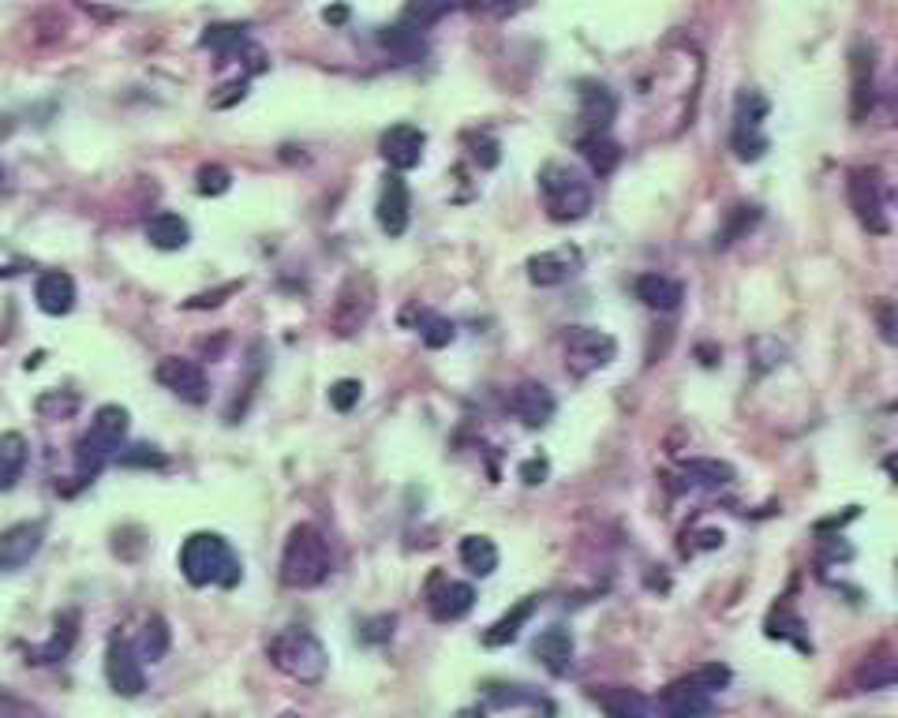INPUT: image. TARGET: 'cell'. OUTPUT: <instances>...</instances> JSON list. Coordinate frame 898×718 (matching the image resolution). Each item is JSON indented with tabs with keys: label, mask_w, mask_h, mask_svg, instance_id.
<instances>
[{
	"label": "cell",
	"mask_w": 898,
	"mask_h": 718,
	"mask_svg": "<svg viewBox=\"0 0 898 718\" xmlns=\"http://www.w3.org/2000/svg\"><path fill=\"white\" fill-rule=\"evenodd\" d=\"M180 573L192 588H225L232 591L244 580V565L229 538L217 532H195L180 546Z\"/></svg>",
	"instance_id": "obj_1"
},
{
	"label": "cell",
	"mask_w": 898,
	"mask_h": 718,
	"mask_svg": "<svg viewBox=\"0 0 898 718\" xmlns=\"http://www.w3.org/2000/svg\"><path fill=\"white\" fill-rule=\"evenodd\" d=\"M334 569V554H329L326 535L315 524H296L285 538V554H281V584L296 591L318 588Z\"/></svg>",
	"instance_id": "obj_2"
},
{
	"label": "cell",
	"mask_w": 898,
	"mask_h": 718,
	"mask_svg": "<svg viewBox=\"0 0 898 718\" xmlns=\"http://www.w3.org/2000/svg\"><path fill=\"white\" fill-rule=\"evenodd\" d=\"M270 663L281 670L285 677L300 685H318L329 670V655L323 648V640L311 629H281L270 637L267 644Z\"/></svg>",
	"instance_id": "obj_3"
},
{
	"label": "cell",
	"mask_w": 898,
	"mask_h": 718,
	"mask_svg": "<svg viewBox=\"0 0 898 718\" xmlns=\"http://www.w3.org/2000/svg\"><path fill=\"white\" fill-rule=\"evenodd\" d=\"M128 431H131V420H128V409H120V404H101V409L94 412L87 434L79 438V479L83 483L98 476L109 457H120Z\"/></svg>",
	"instance_id": "obj_4"
},
{
	"label": "cell",
	"mask_w": 898,
	"mask_h": 718,
	"mask_svg": "<svg viewBox=\"0 0 898 718\" xmlns=\"http://www.w3.org/2000/svg\"><path fill=\"white\" fill-rule=\"evenodd\" d=\"M539 192H543V206L551 221H581L592 210V184L570 165H543Z\"/></svg>",
	"instance_id": "obj_5"
},
{
	"label": "cell",
	"mask_w": 898,
	"mask_h": 718,
	"mask_svg": "<svg viewBox=\"0 0 898 718\" xmlns=\"http://www.w3.org/2000/svg\"><path fill=\"white\" fill-rule=\"evenodd\" d=\"M562 348H565V371L573 378H588L592 371H603V367L618 356V341L592 326H573L570 334H565Z\"/></svg>",
	"instance_id": "obj_6"
},
{
	"label": "cell",
	"mask_w": 898,
	"mask_h": 718,
	"mask_svg": "<svg viewBox=\"0 0 898 718\" xmlns=\"http://www.w3.org/2000/svg\"><path fill=\"white\" fill-rule=\"evenodd\" d=\"M846 195L854 206L857 221L868 232H887V214H884V180L876 168H854L846 180Z\"/></svg>",
	"instance_id": "obj_7"
},
{
	"label": "cell",
	"mask_w": 898,
	"mask_h": 718,
	"mask_svg": "<svg viewBox=\"0 0 898 718\" xmlns=\"http://www.w3.org/2000/svg\"><path fill=\"white\" fill-rule=\"evenodd\" d=\"M106 677L109 688L117 696H139L147 688V674H143V659H139L136 644L128 637H112L109 651H106Z\"/></svg>",
	"instance_id": "obj_8"
},
{
	"label": "cell",
	"mask_w": 898,
	"mask_h": 718,
	"mask_svg": "<svg viewBox=\"0 0 898 718\" xmlns=\"http://www.w3.org/2000/svg\"><path fill=\"white\" fill-rule=\"evenodd\" d=\"M371 307H375L371 281H367V278H348L342 285V292H337L334 311H329V326H334L342 337H353L356 329L371 318Z\"/></svg>",
	"instance_id": "obj_9"
},
{
	"label": "cell",
	"mask_w": 898,
	"mask_h": 718,
	"mask_svg": "<svg viewBox=\"0 0 898 718\" xmlns=\"http://www.w3.org/2000/svg\"><path fill=\"white\" fill-rule=\"evenodd\" d=\"M154 378L165 385L169 393H176L180 401L187 404H203L210 396V382H206V371L195 363V359H180L169 356L154 367Z\"/></svg>",
	"instance_id": "obj_10"
},
{
	"label": "cell",
	"mask_w": 898,
	"mask_h": 718,
	"mask_svg": "<svg viewBox=\"0 0 898 718\" xmlns=\"http://www.w3.org/2000/svg\"><path fill=\"white\" fill-rule=\"evenodd\" d=\"M476 607V588L465 580H446L442 573L431 576L428 588V610L439 625H450V621H461L465 613Z\"/></svg>",
	"instance_id": "obj_11"
},
{
	"label": "cell",
	"mask_w": 898,
	"mask_h": 718,
	"mask_svg": "<svg viewBox=\"0 0 898 718\" xmlns=\"http://www.w3.org/2000/svg\"><path fill=\"white\" fill-rule=\"evenodd\" d=\"M45 543V524L42 521H23L0 532V573H15L23 565H31L37 551Z\"/></svg>",
	"instance_id": "obj_12"
},
{
	"label": "cell",
	"mask_w": 898,
	"mask_h": 718,
	"mask_svg": "<svg viewBox=\"0 0 898 718\" xmlns=\"http://www.w3.org/2000/svg\"><path fill=\"white\" fill-rule=\"evenodd\" d=\"M584 266V254L581 248H573V243H562V248L554 251H543V254H532L528 259V281L539 289H554V285H565L570 278H576Z\"/></svg>",
	"instance_id": "obj_13"
},
{
	"label": "cell",
	"mask_w": 898,
	"mask_h": 718,
	"mask_svg": "<svg viewBox=\"0 0 898 718\" xmlns=\"http://www.w3.org/2000/svg\"><path fill=\"white\" fill-rule=\"evenodd\" d=\"M656 711L663 718H704L712 715V693L696 685L693 677H682L656 696Z\"/></svg>",
	"instance_id": "obj_14"
},
{
	"label": "cell",
	"mask_w": 898,
	"mask_h": 718,
	"mask_svg": "<svg viewBox=\"0 0 898 718\" xmlns=\"http://www.w3.org/2000/svg\"><path fill=\"white\" fill-rule=\"evenodd\" d=\"M375 217H378V229L386 236H404L412 221V198H409V184H404L401 176L390 173L382 184V195H378V206H375Z\"/></svg>",
	"instance_id": "obj_15"
},
{
	"label": "cell",
	"mask_w": 898,
	"mask_h": 718,
	"mask_svg": "<svg viewBox=\"0 0 898 718\" xmlns=\"http://www.w3.org/2000/svg\"><path fill=\"white\" fill-rule=\"evenodd\" d=\"M423 146H428V135H423L415 124H393L382 135V143H378V150H382V157L390 162L393 173H409V168L420 165Z\"/></svg>",
	"instance_id": "obj_16"
},
{
	"label": "cell",
	"mask_w": 898,
	"mask_h": 718,
	"mask_svg": "<svg viewBox=\"0 0 898 718\" xmlns=\"http://www.w3.org/2000/svg\"><path fill=\"white\" fill-rule=\"evenodd\" d=\"M509 412H513L524 427H547L558 412V401L547 385L521 382V385H513V393H509Z\"/></svg>",
	"instance_id": "obj_17"
},
{
	"label": "cell",
	"mask_w": 898,
	"mask_h": 718,
	"mask_svg": "<svg viewBox=\"0 0 898 718\" xmlns=\"http://www.w3.org/2000/svg\"><path fill=\"white\" fill-rule=\"evenodd\" d=\"M75 640H79V610H64V613H56L50 640H45V644H37V648L26 651V663H34V666L61 663V659H68V655H72Z\"/></svg>",
	"instance_id": "obj_18"
},
{
	"label": "cell",
	"mask_w": 898,
	"mask_h": 718,
	"mask_svg": "<svg viewBox=\"0 0 898 718\" xmlns=\"http://www.w3.org/2000/svg\"><path fill=\"white\" fill-rule=\"evenodd\" d=\"M532 655L551 670L554 677H565L573 670V632L562 625H551L535 637Z\"/></svg>",
	"instance_id": "obj_19"
},
{
	"label": "cell",
	"mask_w": 898,
	"mask_h": 718,
	"mask_svg": "<svg viewBox=\"0 0 898 718\" xmlns=\"http://www.w3.org/2000/svg\"><path fill=\"white\" fill-rule=\"evenodd\" d=\"M873 50L868 45H854V53H850V79H854V94H850V117L862 120L868 109H873L876 101V79H873Z\"/></svg>",
	"instance_id": "obj_20"
},
{
	"label": "cell",
	"mask_w": 898,
	"mask_h": 718,
	"mask_svg": "<svg viewBox=\"0 0 898 718\" xmlns=\"http://www.w3.org/2000/svg\"><path fill=\"white\" fill-rule=\"evenodd\" d=\"M34 300H37V307H42L45 315H53V318L68 315V311L75 307V281H72V273H64V270L42 273V278H37V285H34Z\"/></svg>",
	"instance_id": "obj_21"
},
{
	"label": "cell",
	"mask_w": 898,
	"mask_h": 718,
	"mask_svg": "<svg viewBox=\"0 0 898 718\" xmlns=\"http://www.w3.org/2000/svg\"><path fill=\"white\" fill-rule=\"evenodd\" d=\"M592 700L599 704V711L607 718H651V704L645 693L626 685H607V688H595Z\"/></svg>",
	"instance_id": "obj_22"
},
{
	"label": "cell",
	"mask_w": 898,
	"mask_h": 718,
	"mask_svg": "<svg viewBox=\"0 0 898 718\" xmlns=\"http://www.w3.org/2000/svg\"><path fill=\"white\" fill-rule=\"evenodd\" d=\"M632 292H637V300L651 311H678L685 300V289L678 285V281L663 278V273H640L637 281H632Z\"/></svg>",
	"instance_id": "obj_23"
},
{
	"label": "cell",
	"mask_w": 898,
	"mask_h": 718,
	"mask_svg": "<svg viewBox=\"0 0 898 718\" xmlns=\"http://www.w3.org/2000/svg\"><path fill=\"white\" fill-rule=\"evenodd\" d=\"M618 117V98L603 83H584L581 87V120L592 131H607L610 120Z\"/></svg>",
	"instance_id": "obj_24"
},
{
	"label": "cell",
	"mask_w": 898,
	"mask_h": 718,
	"mask_svg": "<svg viewBox=\"0 0 898 718\" xmlns=\"http://www.w3.org/2000/svg\"><path fill=\"white\" fill-rule=\"evenodd\" d=\"M539 610V599L535 595H528V599L517 602L513 610L502 613V618L495 621L487 632H484V648H506V644H513L517 637H521V629L532 621V613Z\"/></svg>",
	"instance_id": "obj_25"
},
{
	"label": "cell",
	"mask_w": 898,
	"mask_h": 718,
	"mask_svg": "<svg viewBox=\"0 0 898 718\" xmlns=\"http://www.w3.org/2000/svg\"><path fill=\"white\" fill-rule=\"evenodd\" d=\"M26 460H31V449H26L23 434L19 431L0 434V490H12L23 479Z\"/></svg>",
	"instance_id": "obj_26"
},
{
	"label": "cell",
	"mask_w": 898,
	"mask_h": 718,
	"mask_svg": "<svg viewBox=\"0 0 898 718\" xmlns=\"http://www.w3.org/2000/svg\"><path fill=\"white\" fill-rule=\"evenodd\" d=\"M147 240L154 243L158 251H180L187 248V240H192V229H187V221L180 214H154L147 221Z\"/></svg>",
	"instance_id": "obj_27"
},
{
	"label": "cell",
	"mask_w": 898,
	"mask_h": 718,
	"mask_svg": "<svg viewBox=\"0 0 898 718\" xmlns=\"http://www.w3.org/2000/svg\"><path fill=\"white\" fill-rule=\"evenodd\" d=\"M581 154H584V162H588V168L599 180L610 176L621 162V146L610 143L607 131H592V135H584L581 139Z\"/></svg>",
	"instance_id": "obj_28"
},
{
	"label": "cell",
	"mask_w": 898,
	"mask_h": 718,
	"mask_svg": "<svg viewBox=\"0 0 898 718\" xmlns=\"http://www.w3.org/2000/svg\"><path fill=\"white\" fill-rule=\"evenodd\" d=\"M461 565L472 576H490L498 569V546L487 535H465L461 538Z\"/></svg>",
	"instance_id": "obj_29"
},
{
	"label": "cell",
	"mask_w": 898,
	"mask_h": 718,
	"mask_svg": "<svg viewBox=\"0 0 898 718\" xmlns=\"http://www.w3.org/2000/svg\"><path fill=\"white\" fill-rule=\"evenodd\" d=\"M136 651L143 663H162V659L169 655V625H165L162 613H150L147 618V625L136 640Z\"/></svg>",
	"instance_id": "obj_30"
},
{
	"label": "cell",
	"mask_w": 898,
	"mask_h": 718,
	"mask_svg": "<svg viewBox=\"0 0 898 718\" xmlns=\"http://www.w3.org/2000/svg\"><path fill=\"white\" fill-rule=\"evenodd\" d=\"M685 479L696 487H731L734 483V468L726 460H712V457H693L682 465Z\"/></svg>",
	"instance_id": "obj_31"
},
{
	"label": "cell",
	"mask_w": 898,
	"mask_h": 718,
	"mask_svg": "<svg viewBox=\"0 0 898 718\" xmlns=\"http://www.w3.org/2000/svg\"><path fill=\"white\" fill-rule=\"evenodd\" d=\"M484 700H487V707H524V704L547 707V700L535 693V688H528V685H502V682H487L484 685Z\"/></svg>",
	"instance_id": "obj_32"
},
{
	"label": "cell",
	"mask_w": 898,
	"mask_h": 718,
	"mask_svg": "<svg viewBox=\"0 0 898 718\" xmlns=\"http://www.w3.org/2000/svg\"><path fill=\"white\" fill-rule=\"evenodd\" d=\"M854 685L862 693H880V688L898 685V659H868V663L854 674Z\"/></svg>",
	"instance_id": "obj_33"
},
{
	"label": "cell",
	"mask_w": 898,
	"mask_h": 718,
	"mask_svg": "<svg viewBox=\"0 0 898 718\" xmlns=\"http://www.w3.org/2000/svg\"><path fill=\"white\" fill-rule=\"evenodd\" d=\"M768 117V98L756 90H745L737 98V112H734V135H756Z\"/></svg>",
	"instance_id": "obj_34"
},
{
	"label": "cell",
	"mask_w": 898,
	"mask_h": 718,
	"mask_svg": "<svg viewBox=\"0 0 898 718\" xmlns=\"http://www.w3.org/2000/svg\"><path fill=\"white\" fill-rule=\"evenodd\" d=\"M453 8V0H409L401 12V23L409 26V31H428V26L439 23L442 15H446Z\"/></svg>",
	"instance_id": "obj_35"
},
{
	"label": "cell",
	"mask_w": 898,
	"mask_h": 718,
	"mask_svg": "<svg viewBox=\"0 0 898 718\" xmlns=\"http://www.w3.org/2000/svg\"><path fill=\"white\" fill-rule=\"evenodd\" d=\"M378 42H382L393 56H401V61H412V56H420V53H423V37H420V31H409L404 23L386 26V31L378 34Z\"/></svg>",
	"instance_id": "obj_36"
},
{
	"label": "cell",
	"mask_w": 898,
	"mask_h": 718,
	"mask_svg": "<svg viewBox=\"0 0 898 718\" xmlns=\"http://www.w3.org/2000/svg\"><path fill=\"white\" fill-rule=\"evenodd\" d=\"M756 221H760V206H745V203L734 206L731 217H726V225L715 236V248H731V243L742 240V236L749 232Z\"/></svg>",
	"instance_id": "obj_37"
},
{
	"label": "cell",
	"mask_w": 898,
	"mask_h": 718,
	"mask_svg": "<svg viewBox=\"0 0 898 718\" xmlns=\"http://www.w3.org/2000/svg\"><path fill=\"white\" fill-rule=\"evenodd\" d=\"M798 629H805L801 625V618L790 610V602L787 599H779V607L771 610V618H768V637H779V640H793L801 651H809V640H801L798 637Z\"/></svg>",
	"instance_id": "obj_38"
},
{
	"label": "cell",
	"mask_w": 898,
	"mask_h": 718,
	"mask_svg": "<svg viewBox=\"0 0 898 718\" xmlns=\"http://www.w3.org/2000/svg\"><path fill=\"white\" fill-rule=\"evenodd\" d=\"M244 26H236V23H217V26H206V34H203V45L206 50H214L217 56H232L236 50L244 45Z\"/></svg>",
	"instance_id": "obj_39"
},
{
	"label": "cell",
	"mask_w": 898,
	"mask_h": 718,
	"mask_svg": "<svg viewBox=\"0 0 898 718\" xmlns=\"http://www.w3.org/2000/svg\"><path fill=\"white\" fill-rule=\"evenodd\" d=\"M117 465L120 468H165L169 457H165V453H158V449H150V446H131V449H120Z\"/></svg>",
	"instance_id": "obj_40"
},
{
	"label": "cell",
	"mask_w": 898,
	"mask_h": 718,
	"mask_svg": "<svg viewBox=\"0 0 898 718\" xmlns=\"http://www.w3.org/2000/svg\"><path fill=\"white\" fill-rule=\"evenodd\" d=\"M232 187L229 168L221 165H203L198 168V195H225Z\"/></svg>",
	"instance_id": "obj_41"
},
{
	"label": "cell",
	"mask_w": 898,
	"mask_h": 718,
	"mask_svg": "<svg viewBox=\"0 0 898 718\" xmlns=\"http://www.w3.org/2000/svg\"><path fill=\"white\" fill-rule=\"evenodd\" d=\"M359 393H364V385L356 378H342V382L329 385V404H334V412H353L359 404Z\"/></svg>",
	"instance_id": "obj_42"
},
{
	"label": "cell",
	"mask_w": 898,
	"mask_h": 718,
	"mask_svg": "<svg viewBox=\"0 0 898 718\" xmlns=\"http://www.w3.org/2000/svg\"><path fill=\"white\" fill-rule=\"evenodd\" d=\"M420 337H423V345L428 348H446L453 341V323H446V318H434L428 315L420 323Z\"/></svg>",
	"instance_id": "obj_43"
},
{
	"label": "cell",
	"mask_w": 898,
	"mask_h": 718,
	"mask_svg": "<svg viewBox=\"0 0 898 718\" xmlns=\"http://www.w3.org/2000/svg\"><path fill=\"white\" fill-rule=\"evenodd\" d=\"M689 677H693V682L701 685V688H707V693H718V688H726V685H731V670H726V666H718V663L693 670V674H689Z\"/></svg>",
	"instance_id": "obj_44"
},
{
	"label": "cell",
	"mask_w": 898,
	"mask_h": 718,
	"mask_svg": "<svg viewBox=\"0 0 898 718\" xmlns=\"http://www.w3.org/2000/svg\"><path fill=\"white\" fill-rule=\"evenodd\" d=\"M0 718H45L34 704L19 700L12 693H0Z\"/></svg>",
	"instance_id": "obj_45"
},
{
	"label": "cell",
	"mask_w": 898,
	"mask_h": 718,
	"mask_svg": "<svg viewBox=\"0 0 898 718\" xmlns=\"http://www.w3.org/2000/svg\"><path fill=\"white\" fill-rule=\"evenodd\" d=\"M517 476H521L528 487L547 483V476H551V460H547V457H528L524 465L517 468Z\"/></svg>",
	"instance_id": "obj_46"
},
{
	"label": "cell",
	"mask_w": 898,
	"mask_h": 718,
	"mask_svg": "<svg viewBox=\"0 0 898 718\" xmlns=\"http://www.w3.org/2000/svg\"><path fill=\"white\" fill-rule=\"evenodd\" d=\"M393 625H397V618H393V613H382V618L367 621L364 640H367V644H382V640H390V637H393Z\"/></svg>",
	"instance_id": "obj_47"
},
{
	"label": "cell",
	"mask_w": 898,
	"mask_h": 718,
	"mask_svg": "<svg viewBox=\"0 0 898 718\" xmlns=\"http://www.w3.org/2000/svg\"><path fill=\"white\" fill-rule=\"evenodd\" d=\"M50 409H56V415H72L75 409H79V396H61V393H45L42 401H37V412H50Z\"/></svg>",
	"instance_id": "obj_48"
},
{
	"label": "cell",
	"mask_w": 898,
	"mask_h": 718,
	"mask_svg": "<svg viewBox=\"0 0 898 718\" xmlns=\"http://www.w3.org/2000/svg\"><path fill=\"white\" fill-rule=\"evenodd\" d=\"M876 318H880V329L891 345H898V307L895 304H876Z\"/></svg>",
	"instance_id": "obj_49"
},
{
	"label": "cell",
	"mask_w": 898,
	"mask_h": 718,
	"mask_svg": "<svg viewBox=\"0 0 898 718\" xmlns=\"http://www.w3.org/2000/svg\"><path fill=\"white\" fill-rule=\"evenodd\" d=\"M345 15H348L345 8H334V12H329V8H326V23H342Z\"/></svg>",
	"instance_id": "obj_50"
},
{
	"label": "cell",
	"mask_w": 898,
	"mask_h": 718,
	"mask_svg": "<svg viewBox=\"0 0 898 718\" xmlns=\"http://www.w3.org/2000/svg\"><path fill=\"white\" fill-rule=\"evenodd\" d=\"M884 468L891 471V476H895V483H898V457H887V460H884Z\"/></svg>",
	"instance_id": "obj_51"
},
{
	"label": "cell",
	"mask_w": 898,
	"mask_h": 718,
	"mask_svg": "<svg viewBox=\"0 0 898 718\" xmlns=\"http://www.w3.org/2000/svg\"><path fill=\"white\" fill-rule=\"evenodd\" d=\"M457 718H484V711H461Z\"/></svg>",
	"instance_id": "obj_52"
},
{
	"label": "cell",
	"mask_w": 898,
	"mask_h": 718,
	"mask_svg": "<svg viewBox=\"0 0 898 718\" xmlns=\"http://www.w3.org/2000/svg\"><path fill=\"white\" fill-rule=\"evenodd\" d=\"M513 4H517V0H502V8H513Z\"/></svg>",
	"instance_id": "obj_53"
},
{
	"label": "cell",
	"mask_w": 898,
	"mask_h": 718,
	"mask_svg": "<svg viewBox=\"0 0 898 718\" xmlns=\"http://www.w3.org/2000/svg\"><path fill=\"white\" fill-rule=\"evenodd\" d=\"M895 124H898V98H895Z\"/></svg>",
	"instance_id": "obj_54"
},
{
	"label": "cell",
	"mask_w": 898,
	"mask_h": 718,
	"mask_svg": "<svg viewBox=\"0 0 898 718\" xmlns=\"http://www.w3.org/2000/svg\"><path fill=\"white\" fill-rule=\"evenodd\" d=\"M465 4H479V0H465Z\"/></svg>",
	"instance_id": "obj_55"
}]
</instances>
